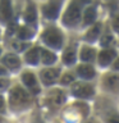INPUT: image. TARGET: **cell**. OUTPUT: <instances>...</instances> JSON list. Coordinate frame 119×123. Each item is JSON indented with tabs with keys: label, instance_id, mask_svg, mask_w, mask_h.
<instances>
[{
	"label": "cell",
	"instance_id": "6da1fadb",
	"mask_svg": "<svg viewBox=\"0 0 119 123\" xmlns=\"http://www.w3.org/2000/svg\"><path fill=\"white\" fill-rule=\"evenodd\" d=\"M86 1H88V0H73L71 3V5L68 6V9L63 17V22L65 26L77 25V22L79 21V17H81V6Z\"/></svg>",
	"mask_w": 119,
	"mask_h": 123
},
{
	"label": "cell",
	"instance_id": "7a4b0ae2",
	"mask_svg": "<svg viewBox=\"0 0 119 123\" xmlns=\"http://www.w3.org/2000/svg\"><path fill=\"white\" fill-rule=\"evenodd\" d=\"M42 40L46 45L51 46L54 49H59L63 44V35L56 28H48L42 33Z\"/></svg>",
	"mask_w": 119,
	"mask_h": 123
},
{
	"label": "cell",
	"instance_id": "3957f363",
	"mask_svg": "<svg viewBox=\"0 0 119 123\" xmlns=\"http://www.w3.org/2000/svg\"><path fill=\"white\" fill-rule=\"evenodd\" d=\"M28 101V94L21 87H14L9 94V103L12 106H21Z\"/></svg>",
	"mask_w": 119,
	"mask_h": 123
},
{
	"label": "cell",
	"instance_id": "277c9868",
	"mask_svg": "<svg viewBox=\"0 0 119 123\" xmlns=\"http://www.w3.org/2000/svg\"><path fill=\"white\" fill-rule=\"evenodd\" d=\"M72 92L73 95L77 98H91L94 95V88L87 83H81V82H76L72 86Z\"/></svg>",
	"mask_w": 119,
	"mask_h": 123
},
{
	"label": "cell",
	"instance_id": "5b68a950",
	"mask_svg": "<svg viewBox=\"0 0 119 123\" xmlns=\"http://www.w3.org/2000/svg\"><path fill=\"white\" fill-rule=\"evenodd\" d=\"M12 0H0V21L6 23L12 19Z\"/></svg>",
	"mask_w": 119,
	"mask_h": 123
},
{
	"label": "cell",
	"instance_id": "8992f818",
	"mask_svg": "<svg viewBox=\"0 0 119 123\" xmlns=\"http://www.w3.org/2000/svg\"><path fill=\"white\" fill-rule=\"evenodd\" d=\"M60 9V0H51L49 4L44 6V14L50 19H55L59 14Z\"/></svg>",
	"mask_w": 119,
	"mask_h": 123
},
{
	"label": "cell",
	"instance_id": "52a82bcc",
	"mask_svg": "<svg viewBox=\"0 0 119 123\" xmlns=\"http://www.w3.org/2000/svg\"><path fill=\"white\" fill-rule=\"evenodd\" d=\"M58 76H59V69H44L41 72V78L44 81L45 85H51L56 81Z\"/></svg>",
	"mask_w": 119,
	"mask_h": 123
},
{
	"label": "cell",
	"instance_id": "ba28073f",
	"mask_svg": "<svg viewBox=\"0 0 119 123\" xmlns=\"http://www.w3.org/2000/svg\"><path fill=\"white\" fill-rule=\"evenodd\" d=\"M115 58V51L111 49H106V50H102L101 53L99 54V62H100V65L105 67V65L110 64L113 59Z\"/></svg>",
	"mask_w": 119,
	"mask_h": 123
},
{
	"label": "cell",
	"instance_id": "9c48e42d",
	"mask_svg": "<svg viewBox=\"0 0 119 123\" xmlns=\"http://www.w3.org/2000/svg\"><path fill=\"white\" fill-rule=\"evenodd\" d=\"M22 80H23V82L26 83V86H28L31 90H33L35 91V94L38 91V87H37V81H36V77H35L33 73H31V72H26V73H23V76H22Z\"/></svg>",
	"mask_w": 119,
	"mask_h": 123
},
{
	"label": "cell",
	"instance_id": "30bf717a",
	"mask_svg": "<svg viewBox=\"0 0 119 123\" xmlns=\"http://www.w3.org/2000/svg\"><path fill=\"white\" fill-rule=\"evenodd\" d=\"M3 63L10 69H17V68H19V65H21V60H19V58L17 55H14V54H6V55L3 58Z\"/></svg>",
	"mask_w": 119,
	"mask_h": 123
},
{
	"label": "cell",
	"instance_id": "8fae6325",
	"mask_svg": "<svg viewBox=\"0 0 119 123\" xmlns=\"http://www.w3.org/2000/svg\"><path fill=\"white\" fill-rule=\"evenodd\" d=\"M104 85H105L106 88H109V90H111V91H118L119 90V76L109 74L107 77H105Z\"/></svg>",
	"mask_w": 119,
	"mask_h": 123
},
{
	"label": "cell",
	"instance_id": "7c38bea8",
	"mask_svg": "<svg viewBox=\"0 0 119 123\" xmlns=\"http://www.w3.org/2000/svg\"><path fill=\"white\" fill-rule=\"evenodd\" d=\"M40 58H41V49H38V48L31 49L30 51L26 54V60H27V63H30V64H37L38 60H40Z\"/></svg>",
	"mask_w": 119,
	"mask_h": 123
},
{
	"label": "cell",
	"instance_id": "4fadbf2b",
	"mask_svg": "<svg viewBox=\"0 0 119 123\" xmlns=\"http://www.w3.org/2000/svg\"><path fill=\"white\" fill-rule=\"evenodd\" d=\"M78 74L82 77V78H86V80H90L95 76V71L91 65H87V64H83V65H79L78 69H77Z\"/></svg>",
	"mask_w": 119,
	"mask_h": 123
},
{
	"label": "cell",
	"instance_id": "5bb4252c",
	"mask_svg": "<svg viewBox=\"0 0 119 123\" xmlns=\"http://www.w3.org/2000/svg\"><path fill=\"white\" fill-rule=\"evenodd\" d=\"M50 100L55 104V105H61L65 101V94L61 90H54L50 94Z\"/></svg>",
	"mask_w": 119,
	"mask_h": 123
},
{
	"label": "cell",
	"instance_id": "9a60e30c",
	"mask_svg": "<svg viewBox=\"0 0 119 123\" xmlns=\"http://www.w3.org/2000/svg\"><path fill=\"white\" fill-rule=\"evenodd\" d=\"M56 60L55 54L49 51V50H42L41 49V62L44 64H53Z\"/></svg>",
	"mask_w": 119,
	"mask_h": 123
},
{
	"label": "cell",
	"instance_id": "2e32d148",
	"mask_svg": "<svg viewBox=\"0 0 119 123\" xmlns=\"http://www.w3.org/2000/svg\"><path fill=\"white\" fill-rule=\"evenodd\" d=\"M81 59L83 62H92L95 59V50L91 48H83L81 51Z\"/></svg>",
	"mask_w": 119,
	"mask_h": 123
},
{
	"label": "cell",
	"instance_id": "e0dca14e",
	"mask_svg": "<svg viewBox=\"0 0 119 123\" xmlns=\"http://www.w3.org/2000/svg\"><path fill=\"white\" fill-rule=\"evenodd\" d=\"M36 9H35V6L32 5V4H30L28 6H27V10H26V14H24V19L28 23H33L35 21H36Z\"/></svg>",
	"mask_w": 119,
	"mask_h": 123
},
{
	"label": "cell",
	"instance_id": "ac0fdd59",
	"mask_svg": "<svg viewBox=\"0 0 119 123\" xmlns=\"http://www.w3.org/2000/svg\"><path fill=\"white\" fill-rule=\"evenodd\" d=\"M100 30H101V25H100V23H97V25L94 26V27H92V28L86 33V40H88V41L96 40V38H97V36H99V33H100Z\"/></svg>",
	"mask_w": 119,
	"mask_h": 123
},
{
	"label": "cell",
	"instance_id": "d6986e66",
	"mask_svg": "<svg viewBox=\"0 0 119 123\" xmlns=\"http://www.w3.org/2000/svg\"><path fill=\"white\" fill-rule=\"evenodd\" d=\"M96 18V12L94 8H87L84 10V15H83V21H84V25H90L95 21Z\"/></svg>",
	"mask_w": 119,
	"mask_h": 123
},
{
	"label": "cell",
	"instance_id": "ffe728a7",
	"mask_svg": "<svg viewBox=\"0 0 119 123\" xmlns=\"http://www.w3.org/2000/svg\"><path fill=\"white\" fill-rule=\"evenodd\" d=\"M63 60H64L65 64H73L76 62V51L72 48L67 49V51H65L64 55H63Z\"/></svg>",
	"mask_w": 119,
	"mask_h": 123
},
{
	"label": "cell",
	"instance_id": "44dd1931",
	"mask_svg": "<svg viewBox=\"0 0 119 123\" xmlns=\"http://www.w3.org/2000/svg\"><path fill=\"white\" fill-rule=\"evenodd\" d=\"M32 36H33V31L31 28H28V27H21L18 30V37L21 40H28Z\"/></svg>",
	"mask_w": 119,
	"mask_h": 123
},
{
	"label": "cell",
	"instance_id": "7402d4cb",
	"mask_svg": "<svg viewBox=\"0 0 119 123\" xmlns=\"http://www.w3.org/2000/svg\"><path fill=\"white\" fill-rule=\"evenodd\" d=\"M111 42H113V36L110 33H106L105 36H102L101 38V45L102 46H109Z\"/></svg>",
	"mask_w": 119,
	"mask_h": 123
},
{
	"label": "cell",
	"instance_id": "603a6c76",
	"mask_svg": "<svg viewBox=\"0 0 119 123\" xmlns=\"http://www.w3.org/2000/svg\"><path fill=\"white\" fill-rule=\"evenodd\" d=\"M73 81H74L73 76L68 73V74H64L63 76V78H61V83H63V85H69L71 82H73Z\"/></svg>",
	"mask_w": 119,
	"mask_h": 123
},
{
	"label": "cell",
	"instance_id": "cb8c5ba5",
	"mask_svg": "<svg viewBox=\"0 0 119 123\" xmlns=\"http://www.w3.org/2000/svg\"><path fill=\"white\" fill-rule=\"evenodd\" d=\"M13 48L15 50H18V51H21V50H24L27 48V44H22V42H19V41H14L13 42Z\"/></svg>",
	"mask_w": 119,
	"mask_h": 123
},
{
	"label": "cell",
	"instance_id": "d4e9b609",
	"mask_svg": "<svg viewBox=\"0 0 119 123\" xmlns=\"http://www.w3.org/2000/svg\"><path fill=\"white\" fill-rule=\"evenodd\" d=\"M106 123H119V115L118 114H110L106 119Z\"/></svg>",
	"mask_w": 119,
	"mask_h": 123
},
{
	"label": "cell",
	"instance_id": "484cf974",
	"mask_svg": "<svg viewBox=\"0 0 119 123\" xmlns=\"http://www.w3.org/2000/svg\"><path fill=\"white\" fill-rule=\"evenodd\" d=\"M8 86H9V81L5 78H0V92L4 91Z\"/></svg>",
	"mask_w": 119,
	"mask_h": 123
},
{
	"label": "cell",
	"instance_id": "4316f807",
	"mask_svg": "<svg viewBox=\"0 0 119 123\" xmlns=\"http://www.w3.org/2000/svg\"><path fill=\"white\" fill-rule=\"evenodd\" d=\"M113 27H114V30L117 31V32H119V15H117V17L114 18V21H113Z\"/></svg>",
	"mask_w": 119,
	"mask_h": 123
},
{
	"label": "cell",
	"instance_id": "83f0119b",
	"mask_svg": "<svg viewBox=\"0 0 119 123\" xmlns=\"http://www.w3.org/2000/svg\"><path fill=\"white\" fill-rule=\"evenodd\" d=\"M114 69L115 71H119V58L115 60V63H114Z\"/></svg>",
	"mask_w": 119,
	"mask_h": 123
},
{
	"label": "cell",
	"instance_id": "f1b7e54d",
	"mask_svg": "<svg viewBox=\"0 0 119 123\" xmlns=\"http://www.w3.org/2000/svg\"><path fill=\"white\" fill-rule=\"evenodd\" d=\"M6 73V71H5V68L4 67H1V65H0V76H4Z\"/></svg>",
	"mask_w": 119,
	"mask_h": 123
},
{
	"label": "cell",
	"instance_id": "f546056e",
	"mask_svg": "<svg viewBox=\"0 0 119 123\" xmlns=\"http://www.w3.org/2000/svg\"><path fill=\"white\" fill-rule=\"evenodd\" d=\"M4 109V100H3V98L0 96V111H1Z\"/></svg>",
	"mask_w": 119,
	"mask_h": 123
},
{
	"label": "cell",
	"instance_id": "4dcf8cb0",
	"mask_svg": "<svg viewBox=\"0 0 119 123\" xmlns=\"http://www.w3.org/2000/svg\"><path fill=\"white\" fill-rule=\"evenodd\" d=\"M86 123H99L96 119H94V118H91V119H88V121L86 122Z\"/></svg>",
	"mask_w": 119,
	"mask_h": 123
},
{
	"label": "cell",
	"instance_id": "1f68e13d",
	"mask_svg": "<svg viewBox=\"0 0 119 123\" xmlns=\"http://www.w3.org/2000/svg\"><path fill=\"white\" fill-rule=\"evenodd\" d=\"M0 53H1V49H0Z\"/></svg>",
	"mask_w": 119,
	"mask_h": 123
}]
</instances>
